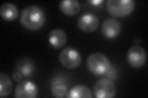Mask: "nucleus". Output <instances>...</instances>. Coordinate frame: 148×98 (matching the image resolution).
<instances>
[{"label":"nucleus","instance_id":"obj_1","mask_svg":"<svg viewBox=\"0 0 148 98\" xmlns=\"http://www.w3.org/2000/svg\"><path fill=\"white\" fill-rule=\"evenodd\" d=\"M46 16L40 6L31 5L23 9L21 16V23L26 29L30 31L40 30L44 25Z\"/></svg>","mask_w":148,"mask_h":98},{"label":"nucleus","instance_id":"obj_2","mask_svg":"<svg viewBox=\"0 0 148 98\" xmlns=\"http://www.w3.org/2000/svg\"><path fill=\"white\" fill-rule=\"evenodd\" d=\"M86 64L88 69L96 76L106 74L111 68L109 58L104 54L99 52L91 54L88 57Z\"/></svg>","mask_w":148,"mask_h":98},{"label":"nucleus","instance_id":"obj_3","mask_svg":"<svg viewBox=\"0 0 148 98\" xmlns=\"http://www.w3.org/2000/svg\"><path fill=\"white\" fill-rule=\"evenodd\" d=\"M106 7L111 16L123 17L130 14L134 11L135 2L133 0H108Z\"/></svg>","mask_w":148,"mask_h":98},{"label":"nucleus","instance_id":"obj_4","mask_svg":"<svg viewBox=\"0 0 148 98\" xmlns=\"http://www.w3.org/2000/svg\"><path fill=\"white\" fill-rule=\"evenodd\" d=\"M59 61L62 66L69 69H75L82 63V56L78 51L73 47L63 49L59 54Z\"/></svg>","mask_w":148,"mask_h":98},{"label":"nucleus","instance_id":"obj_5","mask_svg":"<svg viewBox=\"0 0 148 98\" xmlns=\"http://www.w3.org/2000/svg\"><path fill=\"white\" fill-rule=\"evenodd\" d=\"M116 86L114 82L108 78L99 79L95 83L93 91L97 98H111L116 95Z\"/></svg>","mask_w":148,"mask_h":98},{"label":"nucleus","instance_id":"obj_6","mask_svg":"<svg viewBox=\"0 0 148 98\" xmlns=\"http://www.w3.org/2000/svg\"><path fill=\"white\" fill-rule=\"evenodd\" d=\"M127 59L132 67L141 68L144 66L147 62L146 50L139 45H133L128 51Z\"/></svg>","mask_w":148,"mask_h":98},{"label":"nucleus","instance_id":"obj_7","mask_svg":"<svg viewBox=\"0 0 148 98\" xmlns=\"http://www.w3.org/2000/svg\"><path fill=\"white\" fill-rule=\"evenodd\" d=\"M99 25V18L93 13L86 12L78 17L77 25L82 31L86 32L95 31Z\"/></svg>","mask_w":148,"mask_h":98},{"label":"nucleus","instance_id":"obj_8","mask_svg":"<svg viewBox=\"0 0 148 98\" xmlns=\"http://www.w3.org/2000/svg\"><path fill=\"white\" fill-rule=\"evenodd\" d=\"M38 88L35 84L29 80L20 82L15 90L17 98H35L38 96Z\"/></svg>","mask_w":148,"mask_h":98},{"label":"nucleus","instance_id":"obj_9","mask_svg":"<svg viewBox=\"0 0 148 98\" xmlns=\"http://www.w3.org/2000/svg\"><path fill=\"white\" fill-rule=\"evenodd\" d=\"M101 31L106 38H115L119 35L121 31V23L114 18H106L102 25Z\"/></svg>","mask_w":148,"mask_h":98},{"label":"nucleus","instance_id":"obj_10","mask_svg":"<svg viewBox=\"0 0 148 98\" xmlns=\"http://www.w3.org/2000/svg\"><path fill=\"white\" fill-rule=\"evenodd\" d=\"M67 36L64 30L60 28H55L49 32L48 41L50 45L55 49L62 48L66 44Z\"/></svg>","mask_w":148,"mask_h":98},{"label":"nucleus","instance_id":"obj_11","mask_svg":"<svg viewBox=\"0 0 148 98\" xmlns=\"http://www.w3.org/2000/svg\"><path fill=\"white\" fill-rule=\"evenodd\" d=\"M61 12L67 16H74L80 11V4L77 0H63L59 4Z\"/></svg>","mask_w":148,"mask_h":98},{"label":"nucleus","instance_id":"obj_12","mask_svg":"<svg viewBox=\"0 0 148 98\" xmlns=\"http://www.w3.org/2000/svg\"><path fill=\"white\" fill-rule=\"evenodd\" d=\"M0 15L4 20L7 22L14 21L18 16V8L13 3H3L0 7Z\"/></svg>","mask_w":148,"mask_h":98},{"label":"nucleus","instance_id":"obj_13","mask_svg":"<svg viewBox=\"0 0 148 98\" xmlns=\"http://www.w3.org/2000/svg\"><path fill=\"white\" fill-rule=\"evenodd\" d=\"M16 68L23 76L29 77L32 76L35 71V65L34 62L29 59L24 58L18 61Z\"/></svg>","mask_w":148,"mask_h":98},{"label":"nucleus","instance_id":"obj_14","mask_svg":"<svg viewBox=\"0 0 148 98\" xmlns=\"http://www.w3.org/2000/svg\"><path fill=\"white\" fill-rule=\"evenodd\" d=\"M52 95L55 97H66L68 93V88L65 81L61 78H56L51 83Z\"/></svg>","mask_w":148,"mask_h":98},{"label":"nucleus","instance_id":"obj_15","mask_svg":"<svg viewBox=\"0 0 148 98\" xmlns=\"http://www.w3.org/2000/svg\"><path fill=\"white\" fill-rule=\"evenodd\" d=\"M70 98H91L92 97L91 90L83 85H77L69 90L66 96Z\"/></svg>","mask_w":148,"mask_h":98},{"label":"nucleus","instance_id":"obj_16","mask_svg":"<svg viewBox=\"0 0 148 98\" xmlns=\"http://www.w3.org/2000/svg\"><path fill=\"white\" fill-rule=\"evenodd\" d=\"M13 83L11 78L6 73H0V96L6 97L11 93Z\"/></svg>","mask_w":148,"mask_h":98},{"label":"nucleus","instance_id":"obj_17","mask_svg":"<svg viewBox=\"0 0 148 98\" xmlns=\"http://www.w3.org/2000/svg\"><path fill=\"white\" fill-rule=\"evenodd\" d=\"M105 75L107 76L108 78L115 79L117 77V73L116 70H115L114 68H112V67H111L109 71L106 72Z\"/></svg>","mask_w":148,"mask_h":98},{"label":"nucleus","instance_id":"obj_18","mask_svg":"<svg viewBox=\"0 0 148 98\" xmlns=\"http://www.w3.org/2000/svg\"><path fill=\"white\" fill-rule=\"evenodd\" d=\"M22 74L18 71H15L12 74V78L17 82H20L22 80Z\"/></svg>","mask_w":148,"mask_h":98},{"label":"nucleus","instance_id":"obj_19","mask_svg":"<svg viewBox=\"0 0 148 98\" xmlns=\"http://www.w3.org/2000/svg\"><path fill=\"white\" fill-rule=\"evenodd\" d=\"M88 2L94 6H98L100 5L101 3H103L104 1L103 0H91V1H88Z\"/></svg>","mask_w":148,"mask_h":98}]
</instances>
